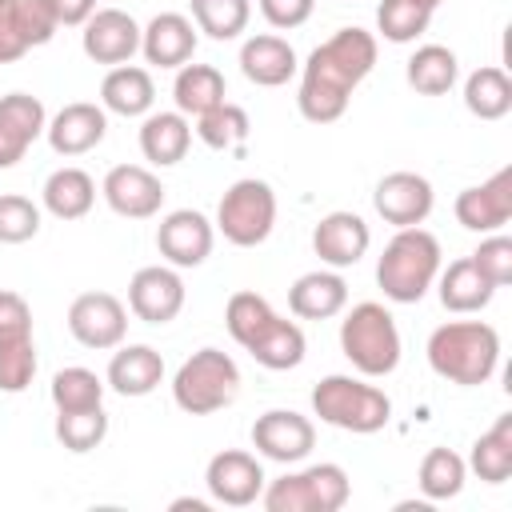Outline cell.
Instances as JSON below:
<instances>
[{"label": "cell", "instance_id": "cell-22", "mask_svg": "<svg viewBox=\"0 0 512 512\" xmlns=\"http://www.w3.org/2000/svg\"><path fill=\"white\" fill-rule=\"evenodd\" d=\"M104 132H108V112L100 104H88V100L64 104L44 128L56 156H84L104 140Z\"/></svg>", "mask_w": 512, "mask_h": 512}, {"label": "cell", "instance_id": "cell-14", "mask_svg": "<svg viewBox=\"0 0 512 512\" xmlns=\"http://www.w3.org/2000/svg\"><path fill=\"white\" fill-rule=\"evenodd\" d=\"M204 488L216 504H228V508H248L260 500L264 492V468L252 452L244 448H224L208 460L204 468Z\"/></svg>", "mask_w": 512, "mask_h": 512}, {"label": "cell", "instance_id": "cell-37", "mask_svg": "<svg viewBox=\"0 0 512 512\" xmlns=\"http://www.w3.org/2000/svg\"><path fill=\"white\" fill-rule=\"evenodd\" d=\"M196 32L212 40H236L252 20V0H188Z\"/></svg>", "mask_w": 512, "mask_h": 512}, {"label": "cell", "instance_id": "cell-44", "mask_svg": "<svg viewBox=\"0 0 512 512\" xmlns=\"http://www.w3.org/2000/svg\"><path fill=\"white\" fill-rule=\"evenodd\" d=\"M32 336V308L20 292L0 288V344H16Z\"/></svg>", "mask_w": 512, "mask_h": 512}, {"label": "cell", "instance_id": "cell-6", "mask_svg": "<svg viewBox=\"0 0 512 512\" xmlns=\"http://www.w3.org/2000/svg\"><path fill=\"white\" fill-rule=\"evenodd\" d=\"M312 412L340 428V432H356V436H372L380 428H388L392 420V400L384 388L364 384L356 376L332 372L312 388Z\"/></svg>", "mask_w": 512, "mask_h": 512}, {"label": "cell", "instance_id": "cell-12", "mask_svg": "<svg viewBox=\"0 0 512 512\" xmlns=\"http://www.w3.org/2000/svg\"><path fill=\"white\" fill-rule=\"evenodd\" d=\"M216 224L196 208H176L156 224V248L172 268H200L212 256Z\"/></svg>", "mask_w": 512, "mask_h": 512}, {"label": "cell", "instance_id": "cell-28", "mask_svg": "<svg viewBox=\"0 0 512 512\" xmlns=\"http://www.w3.org/2000/svg\"><path fill=\"white\" fill-rule=\"evenodd\" d=\"M436 292H440V304L448 312L472 316V312H480V308L492 304L496 284L472 264V256H460V260H452L448 268L436 272Z\"/></svg>", "mask_w": 512, "mask_h": 512}, {"label": "cell", "instance_id": "cell-27", "mask_svg": "<svg viewBox=\"0 0 512 512\" xmlns=\"http://www.w3.org/2000/svg\"><path fill=\"white\" fill-rule=\"evenodd\" d=\"M152 104H156V84H152V72L140 64H116L100 80V108L104 112L132 120V116H148Z\"/></svg>", "mask_w": 512, "mask_h": 512}, {"label": "cell", "instance_id": "cell-16", "mask_svg": "<svg viewBox=\"0 0 512 512\" xmlns=\"http://www.w3.org/2000/svg\"><path fill=\"white\" fill-rule=\"evenodd\" d=\"M452 212H456V224L468 228V232H480V236L500 232L512 220V164L492 172L484 184L464 188L456 196Z\"/></svg>", "mask_w": 512, "mask_h": 512}, {"label": "cell", "instance_id": "cell-31", "mask_svg": "<svg viewBox=\"0 0 512 512\" xmlns=\"http://www.w3.org/2000/svg\"><path fill=\"white\" fill-rule=\"evenodd\" d=\"M228 96V84H224V72L212 68V64H180L176 68V80H172V100H176V112H184L188 120L212 112L216 104H224Z\"/></svg>", "mask_w": 512, "mask_h": 512}, {"label": "cell", "instance_id": "cell-40", "mask_svg": "<svg viewBox=\"0 0 512 512\" xmlns=\"http://www.w3.org/2000/svg\"><path fill=\"white\" fill-rule=\"evenodd\" d=\"M432 24V12L420 8L416 0H380L376 4V28L388 44H412L416 36H424Z\"/></svg>", "mask_w": 512, "mask_h": 512}, {"label": "cell", "instance_id": "cell-46", "mask_svg": "<svg viewBox=\"0 0 512 512\" xmlns=\"http://www.w3.org/2000/svg\"><path fill=\"white\" fill-rule=\"evenodd\" d=\"M44 8L60 28H80L96 12V0H44Z\"/></svg>", "mask_w": 512, "mask_h": 512}, {"label": "cell", "instance_id": "cell-9", "mask_svg": "<svg viewBox=\"0 0 512 512\" xmlns=\"http://www.w3.org/2000/svg\"><path fill=\"white\" fill-rule=\"evenodd\" d=\"M276 224V192L268 180L244 176L216 204V232L236 248H256L272 236Z\"/></svg>", "mask_w": 512, "mask_h": 512}, {"label": "cell", "instance_id": "cell-5", "mask_svg": "<svg viewBox=\"0 0 512 512\" xmlns=\"http://www.w3.org/2000/svg\"><path fill=\"white\" fill-rule=\"evenodd\" d=\"M340 352L348 356V364L360 372V376H392L400 368V328H396V316L376 304V300H364V304H352L348 316L340 320Z\"/></svg>", "mask_w": 512, "mask_h": 512}, {"label": "cell", "instance_id": "cell-26", "mask_svg": "<svg viewBox=\"0 0 512 512\" xmlns=\"http://www.w3.org/2000/svg\"><path fill=\"white\" fill-rule=\"evenodd\" d=\"M164 380V356L152 344H116L104 384L120 396H148Z\"/></svg>", "mask_w": 512, "mask_h": 512}, {"label": "cell", "instance_id": "cell-47", "mask_svg": "<svg viewBox=\"0 0 512 512\" xmlns=\"http://www.w3.org/2000/svg\"><path fill=\"white\" fill-rule=\"evenodd\" d=\"M184 508H192V512H208V500H172V512H184Z\"/></svg>", "mask_w": 512, "mask_h": 512}, {"label": "cell", "instance_id": "cell-10", "mask_svg": "<svg viewBox=\"0 0 512 512\" xmlns=\"http://www.w3.org/2000/svg\"><path fill=\"white\" fill-rule=\"evenodd\" d=\"M68 332L92 352H108L128 336V308L112 292H80L68 304Z\"/></svg>", "mask_w": 512, "mask_h": 512}, {"label": "cell", "instance_id": "cell-3", "mask_svg": "<svg viewBox=\"0 0 512 512\" xmlns=\"http://www.w3.org/2000/svg\"><path fill=\"white\" fill-rule=\"evenodd\" d=\"M428 368L460 388L488 384L500 368V332L488 320H448L428 336Z\"/></svg>", "mask_w": 512, "mask_h": 512}, {"label": "cell", "instance_id": "cell-4", "mask_svg": "<svg viewBox=\"0 0 512 512\" xmlns=\"http://www.w3.org/2000/svg\"><path fill=\"white\" fill-rule=\"evenodd\" d=\"M440 272V240L428 228H396L376 260V284L392 304H416L436 284Z\"/></svg>", "mask_w": 512, "mask_h": 512}, {"label": "cell", "instance_id": "cell-25", "mask_svg": "<svg viewBox=\"0 0 512 512\" xmlns=\"http://www.w3.org/2000/svg\"><path fill=\"white\" fill-rule=\"evenodd\" d=\"M348 304V284L336 268H316L292 280L288 288V308L300 320H332Z\"/></svg>", "mask_w": 512, "mask_h": 512}, {"label": "cell", "instance_id": "cell-48", "mask_svg": "<svg viewBox=\"0 0 512 512\" xmlns=\"http://www.w3.org/2000/svg\"><path fill=\"white\" fill-rule=\"evenodd\" d=\"M416 4H420V8H428V12H436V8L444 4V0H416Z\"/></svg>", "mask_w": 512, "mask_h": 512}, {"label": "cell", "instance_id": "cell-30", "mask_svg": "<svg viewBox=\"0 0 512 512\" xmlns=\"http://www.w3.org/2000/svg\"><path fill=\"white\" fill-rule=\"evenodd\" d=\"M40 200H44V212H48V216H56V220H80V216H88L92 204H96V180H92L84 168L64 164V168H56V172L44 180Z\"/></svg>", "mask_w": 512, "mask_h": 512}, {"label": "cell", "instance_id": "cell-41", "mask_svg": "<svg viewBox=\"0 0 512 512\" xmlns=\"http://www.w3.org/2000/svg\"><path fill=\"white\" fill-rule=\"evenodd\" d=\"M40 232V208L20 192H0V244H24Z\"/></svg>", "mask_w": 512, "mask_h": 512}, {"label": "cell", "instance_id": "cell-42", "mask_svg": "<svg viewBox=\"0 0 512 512\" xmlns=\"http://www.w3.org/2000/svg\"><path fill=\"white\" fill-rule=\"evenodd\" d=\"M36 376V344L16 340V344H0V392H24Z\"/></svg>", "mask_w": 512, "mask_h": 512}, {"label": "cell", "instance_id": "cell-38", "mask_svg": "<svg viewBox=\"0 0 512 512\" xmlns=\"http://www.w3.org/2000/svg\"><path fill=\"white\" fill-rule=\"evenodd\" d=\"M48 396L56 404V412H80V408H100L104 404V380L92 368H60L48 384Z\"/></svg>", "mask_w": 512, "mask_h": 512}, {"label": "cell", "instance_id": "cell-43", "mask_svg": "<svg viewBox=\"0 0 512 512\" xmlns=\"http://www.w3.org/2000/svg\"><path fill=\"white\" fill-rule=\"evenodd\" d=\"M472 264H476L496 288L512 284V240H508L504 232H488V236L480 240V248L472 252Z\"/></svg>", "mask_w": 512, "mask_h": 512}, {"label": "cell", "instance_id": "cell-34", "mask_svg": "<svg viewBox=\"0 0 512 512\" xmlns=\"http://www.w3.org/2000/svg\"><path fill=\"white\" fill-rule=\"evenodd\" d=\"M464 108L480 120H504L512 112V80L504 68L484 64L464 80Z\"/></svg>", "mask_w": 512, "mask_h": 512}, {"label": "cell", "instance_id": "cell-29", "mask_svg": "<svg viewBox=\"0 0 512 512\" xmlns=\"http://www.w3.org/2000/svg\"><path fill=\"white\" fill-rule=\"evenodd\" d=\"M192 144V120L184 112H148L140 124V152L156 168H172L188 156Z\"/></svg>", "mask_w": 512, "mask_h": 512}, {"label": "cell", "instance_id": "cell-45", "mask_svg": "<svg viewBox=\"0 0 512 512\" xmlns=\"http://www.w3.org/2000/svg\"><path fill=\"white\" fill-rule=\"evenodd\" d=\"M256 4H260V16L280 32L308 24V16L316 12V0H256Z\"/></svg>", "mask_w": 512, "mask_h": 512}, {"label": "cell", "instance_id": "cell-21", "mask_svg": "<svg viewBox=\"0 0 512 512\" xmlns=\"http://www.w3.org/2000/svg\"><path fill=\"white\" fill-rule=\"evenodd\" d=\"M48 112L40 96L32 92H8L0 96V168H12L24 160V152L44 136Z\"/></svg>", "mask_w": 512, "mask_h": 512}, {"label": "cell", "instance_id": "cell-8", "mask_svg": "<svg viewBox=\"0 0 512 512\" xmlns=\"http://www.w3.org/2000/svg\"><path fill=\"white\" fill-rule=\"evenodd\" d=\"M352 496V480L340 464H308L264 484L260 500L268 512H340Z\"/></svg>", "mask_w": 512, "mask_h": 512}, {"label": "cell", "instance_id": "cell-24", "mask_svg": "<svg viewBox=\"0 0 512 512\" xmlns=\"http://www.w3.org/2000/svg\"><path fill=\"white\" fill-rule=\"evenodd\" d=\"M240 72L256 88H280L300 72V60H296V48L284 36L260 32V36H248L240 44Z\"/></svg>", "mask_w": 512, "mask_h": 512}, {"label": "cell", "instance_id": "cell-18", "mask_svg": "<svg viewBox=\"0 0 512 512\" xmlns=\"http://www.w3.org/2000/svg\"><path fill=\"white\" fill-rule=\"evenodd\" d=\"M80 48L96 64H128L140 52V24L124 8H96L80 24Z\"/></svg>", "mask_w": 512, "mask_h": 512}, {"label": "cell", "instance_id": "cell-13", "mask_svg": "<svg viewBox=\"0 0 512 512\" xmlns=\"http://www.w3.org/2000/svg\"><path fill=\"white\" fill-rule=\"evenodd\" d=\"M432 204H436V192L428 184V176L420 172H388L380 176L376 192H372V208L384 224L392 228H416L432 216Z\"/></svg>", "mask_w": 512, "mask_h": 512}, {"label": "cell", "instance_id": "cell-7", "mask_svg": "<svg viewBox=\"0 0 512 512\" xmlns=\"http://www.w3.org/2000/svg\"><path fill=\"white\" fill-rule=\"evenodd\" d=\"M236 392H240V368L220 348L192 352L172 376V400L188 416H212V412L228 408L236 400Z\"/></svg>", "mask_w": 512, "mask_h": 512}, {"label": "cell", "instance_id": "cell-2", "mask_svg": "<svg viewBox=\"0 0 512 512\" xmlns=\"http://www.w3.org/2000/svg\"><path fill=\"white\" fill-rule=\"evenodd\" d=\"M228 336L268 372H288L304 360L308 340L296 320H284L260 292H232L224 308Z\"/></svg>", "mask_w": 512, "mask_h": 512}, {"label": "cell", "instance_id": "cell-39", "mask_svg": "<svg viewBox=\"0 0 512 512\" xmlns=\"http://www.w3.org/2000/svg\"><path fill=\"white\" fill-rule=\"evenodd\" d=\"M104 436H108V412H104V404L100 408H80V412H56V440L68 452L84 456V452L100 448Z\"/></svg>", "mask_w": 512, "mask_h": 512}, {"label": "cell", "instance_id": "cell-17", "mask_svg": "<svg viewBox=\"0 0 512 512\" xmlns=\"http://www.w3.org/2000/svg\"><path fill=\"white\" fill-rule=\"evenodd\" d=\"M184 308V280L172 264H148L128 280V312L144 324H168Z\"/></svg>", "mask_w": 512, "mask_h": 512}, {"label": "cell", "instance_id": "cell-15", "mask_svg": "<svg viewBox=\"0 0 512 512\" xmlns=\"http://www.w3.org/2000/svg\"><path fill=\"white\" fill-rule=\"evenodd\" d=\"M100 196L124 220H152L164 204V184L144 164H116V168H108Z\"/></svg>", "mask_w": 512, "mask_h": 512}, {"label": "cell", "instance_id": "cell-11", "mask_svg": "<svg viewBox=\"0 0 512 512\" xmlns=\"http://www.w3.org/2000/svg\"><path fill=\"white\" fill-rule=\"evenodd\" d=\"M252 448L276 464H300L316 448V424L296 408H268L252 424Z\"/></svg>", "mask_w": 512, "mask_h": 512}, {"label": "cell", "instance_id": "cell-32", "mask_svg": "<svg viewBox=\"0 0 512 512\" xmlns=\"http://www.w3.org/2000/svg\"><path fill=\"white\" fill-rule=\"evenodd\" d=\"M404 76L420 96H444L460 80V60L444 44H420L404 64Z\"/></svg>", "mask_w": 512, "mask_h": 512}, {"label": "cell", "instance_id": "cell-20", "mask_svg": "<svg viewBox=\"0 0 512 512\" xmlns=\"http://www.w3.org/2000/svg\"><path fill=\"white\" fill-rule=\"evenodd\" d=\"M56 20L44 0H0V64L20 60L28 48H40L56 36Z\"/></svg>", "mask_w": 512, "mask_h": 512}, {"label": "cell", "instance_id": "cell-1", "mask_svg": "<svg viewBox=\"0 0 512 512\" xmlns=\"http://www.w3.org/2000/svg\"><path fill=\"white\" fill-rule=\"evenodd\" d=\"M376 68V36L364 28H336L312 56L300 64V92L296 108L312 124H332L348 112L352 92Z\"/></svg>", "mask_w": 512, "mask_h": 512}, {"label": "cell", "instance_id": "cell-33", "mask_svg": "<svg viewBox=\"0 0 512 512\" xmlns=\"http://www.w3.org/2000/svg\"><path fill=\"white\" fill-rule=\"evenodd\" d=\"M464 464L484 484H504L512 476V412L496 416V424L472 444V452H468Z\"/></svg>", "mask_w": 512, "mask_h": 512}, {"label": "cell", "instance_id": "cell-36", "mask_svg": "<svg viewBox=\"0 0 512 512\" xmlns=\"http://www.w3.org/2000/svg\"><path fill=\"white\" fill-rule=\"evenodd\" d=\"M248 132H252L248 112H244L240 104H232V100H224V104H216L212 112L196 116V136H200L208 148H216V152H240L244 140H248Z\"/></svg>", "mask_w": 512, "mask_h": 512}, {"label": "cell", "instance_id": "cell-19", "mask_svg": "<svg viewBox=\"0 0 512 512\" xmlns=\"http://www.w3.org/2000/svg\"><path fill=\"white\" fill-rule=\"evenodd\" d=\"M368 244H372V228L364 224V216L344 212V208L320 216L316 228H312V252L320 256V264H328L336 272L360 264Z\"/></svg>", "mask_w": 512, "mask_h": 512}, {"label": "cell", "instance_id": "cell-23", "mask_svg": "<svg viewBox=\"0 0 512 512\" xmlns=\"http://www.w3.org/2000/svg\"><path fill=\"white\" fill-rule=\"evenodd\" d=\"M140 52L156 68H180L196 56V24L184 12H156L140 28Z\"/></svg>", "mask_w": 512, "mask_h": 512}, {"label": "cell", "instance_id": "cell-35", "mask_svg": "<svg viewBox=\"0 0 512 512\" xmlns=\"http://www.w3.org/2000/svg\"><path fill=\"white\" fill-rule=\"evenodd\" d=\"M464 480H468V464H464L460 452H452V448H428L424 452L420 472H416V484H420L424 500H432V504L452 500V496H460Z\"/></svg>", "mask_w": 512, "mask_h": 512}]
</instances>
